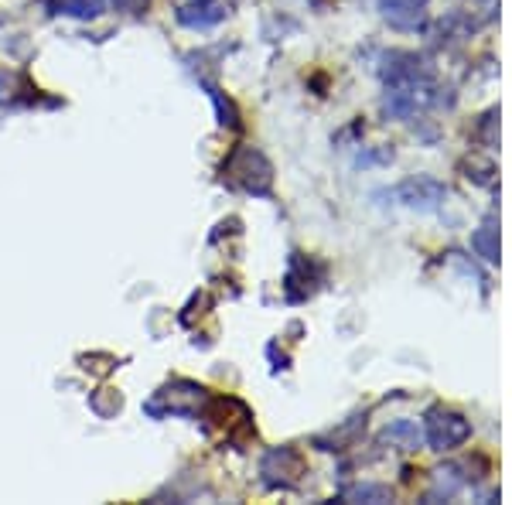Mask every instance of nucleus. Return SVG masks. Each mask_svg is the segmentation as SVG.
<instances>
[{"label": "nucleus", "mask_w": 512, "mask_h": 505, "mask_svg": "<svg viewBox=\"0 0 512 505\" xmlns=\"http://www.w3.org/2000/svg\"><path fill=\"white\" fill-rule=\"evenodd\" d=\"M222 175L250 195H270V185H274V168H270V161L256 147H239V151H233L226 168H222Z\"/></svg>", "instance_id": "obj_1"}, {"label": "nucleus", "mask_w": 512, "mask_h": 505, "mask_svg": "<svg viewBox=\"0 0 512 505\" xmlns=\"http://www.w3.org/2000/svg\"><path fill=\"white\" fill-rule=\"evenodd\" d=\"M263 475H267L270 485H291L301 475V454L294 447H274L263 458Z\"/></svg>", "instance_id": "obj_7"}, {"label": "nucleus", "mask_w": 512, "mask_h": 505, "mask_svg": "<svg viewBox=\"0 0 512 505\" xmlns=\"http://www.w3.org/2000/svg\"><path fill=\"white\" fill-rule=\"evenodd\" d=\"M383 437H386V441H393V444H400L403 451H414V447L420 444V430L414 424H407V420H400V424H390Z\"/></svg>", "instance_id": "obj_10"}, {"label": "nucleus", "mask_w": 512, "mask_h": 505, "mask_svg": "<svg viewBox=\"0 0 512 505\" xmlns=\"http://www.w3.org/2000/svg\"><path fill=\"white\" fill-rule=\"evenodd\" d=\"M110 4L117 7V11H123V14H144L151 0H110Z\"/></svg>", "instance_id": "obj_13"}, {"label": "nucleus", "mask_w": 512, "mask_h": 505, "mask_svg": "<svg viewBox=\"0 0 512 505\" xmlns=\"http://www.w3.org/2000/svg\"><path fill=\"white\" fill-rule=\"evenodd\" d=\"M59 14H72V18L93 21L103 14V0H59Z\"/></svg>", "instance_id": "obj_9"}, {"label": "nucleus", "mask_w": 512, "mask_h": 505, "mask_svg": "<svg viewBox=\"0 0 512 505\" xmlns=\"http://www.w3.org/2000/svg\"><path fill=\"white\" fill-rule=\"evenodd\" d=\"M472 246H475V253L482 256V260L495 263V260H499V229H495L492 222H489V226H482L472 236Z\"/></svg>", "instance_id": "obj_8"}, {"label": "nucleus", "mask_w": 512, "mask_h": 505, "mask_svg": "<svg viewBox=\"0 0 512 505\" xmlns=\"http://www.w3.org/2000/svg\"><path fill=\"white\" fill-rule=\"evenodd\" d=\"M393 195H396V202L414 212H437L444 205V198H448V188H444L441 181L420 175V178H407Z\"/></svg>", "instance_id": "obj_4"}, {"label": "nucleus", "mask_w": 512, "mask_h": 505, "mask_svg": "<svg viewBox=\"0 0 512 505\" xmlns=\"http://www.w3.org/2000/svg\"><path fill=\"white\" fill-rule=\"evenodd\" d=\"M472 437V424H468L461 413L451 410H434L427 417V444L434 451H451V447H461Z\"/></svg>", "instance_id": "obj_3"}, {"label": "nucleus", "mask_w": 512, "mask_h": 505, "mask_svg": "<svg viewBox=\"0 0 512 505\" xmlns=\"http://www.w3.org/2000/svg\"><path fill=\"white\" fill-rule=\"evenodd\" d=\"M205 403H209V389H202L198 383H175V386L161 389L154 400H147L144 410L151 413V417H168V413H178V417H195Z\"/></svg>", "instance_id": "obj_2"}, {"label": "nucleus", "mask_w": 512, "mask_h": 505, "mask_svg": "<svg viewBox=\"0 0 512 505\" xmlns=\"http://www.w3.org/2000/svg\"><path fill=\"white\" fill-rule=\"evenodd\" d=\"M209 96H212V103H216V110H219V123L222 127H239V113H236V106L229 103V99H222V93L216 86H209Z\"/></svg>", "instance_id": "obj_12"}, {"label": "nucleus", "mask_w": 512, "mask_h": 505, "mask_svg": "<svg viewBox=\"0 0 512 505\" xmlns=\"http://www.w3.org/2000/svg\"><path fill=\"white\" fill-rule=\"evenodd\" d=\"M345 499L349 502H390L393 492L386 485H355L345 492Z\"/></svg>", "instance_id": "obj_11"}, {"label": "nucleus", "mask_w": 512, "mask_h": 505, "mask_svg": "<svg viewBox=\"0 0 512 505\" xmlns=\"http://www.w3.org/2000/svg\"><path fill=\"white\" fill-rule=\"evenodd\" d=\"M226 4L222 0H188V4H181L175 11L178 24H185V28L192 31H205V28H216L219 21H226Z\"/></svg>", "instance_id": "obj_6"}, {"label": "nucleus", "mask_w": 512, "mask_h": 505, "mask_svg": "<svg viewBox=\"0 0 512 505\" xmlns=\"http://www.w3.org/2000/svg\"><path fill=\"white\" fill-rule=\"evenodd\" d=\"M379 14L396 31H420L427 24V0H379Z\"/></svg>", "instance_id": "obj_5"}]
</instances>
